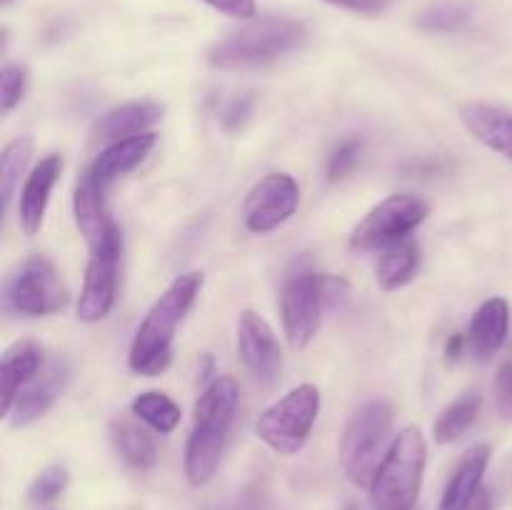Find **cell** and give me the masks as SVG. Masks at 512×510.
Here are the masks:
<instances>
[{
	"mask_svg": "<svg viewBox=\"0 0 512 510\" xmlns=\"http://www.w3.org/2000/svg\"><path fill=\"white\" fill-rule=\"evenodd\" d=\"M45 355L40 345H35L33 340H23V343H15L13 348L5 350L3 365H0V380H3V415L8 418L10 410H13L15 398H18L20 390L35 378V375L43 370Z\"/></svg>",
	"mask_w": 512,
	"mask_h": 510,
	"instance_id": "44dd1931",
	"label": "cell"
},
{
	"mask_svg": "<svg viewBox=\"0 0 512 510\" xmlns=\"http://www.w3.org/2000/svg\"><path fill=\"white\" fill-rule=\"evenodd\" d=\"M465 345H468V335H460V333L450 335L448 345H445V355H448L450 363H458V360L463 358Z\"/></svg>",
	"mask_w": 512,
	"mask_h": 510,
	"instance_id": "836d02e7",
	"label": "cell"
},
{
	"mask_svg": "<svg viewBox=\"0 0 512 510\" xmlns=\"http://www.w3.org/2000/svg\"><path fill=\"white\" fill-rule=\"evenodd\" d=\"M308 40V25L303 20L268 15L253 18L243 28L233 30L208 50V63L218 70H258L288 58Z\"/></svg>",
	"mask_w": 512,
	"mask_h": 510,
	"instance_id": "3957f363",
	"label": "cell"
},
{
	"mask_svg": "<svg viewBox=\"0 0 512 510\" xmlns=\"http://www.w3.org/2000/svg\"><path fill=\"white\" fill-rule=\"evenodd\" d=\"M348 290V283L328 273H295L285 280L280 295L285 340L293 350H305L320 328L323 313Z\"/></svg>",
	"mask_w": 512,
	"mask_h": 510,
	"instance_id": "8992f818",
	"label": "cell"
},
{
	"mask_svg": "<svg viewBox=\"0 0 512 510\" xmlns=\"http://www.w3.org/2000/svg\"><path fill=\"white\" fill-rule=\"evenodd\" d=\"M325 3L335 5V8L350 10L358 15H380L395 3V0H325Z\"/></svg>",
	"mask_w": 512,
	"mask_h": 510,
	"instance_id": "d6a6232c",
	"label": "cell"
},
{
	"mask_svg": "<svg viewBox=\"0 0 512 510\" xmlns=\"http://www.w3.org/2000/svg\"><path fill=\"white\" fill-rule=\"evenodd\" d=\"M203 3L235 20H253L258 15L255 0H203Z\"/></svg>",
	"mask_w": 512,
	"mask_h": 510,
	"instance_id": "1f68e13d",
	"label": "cell"
},
{
	"mask_svg": "<svg viewBox=\"0 0 512 510\" xmlns=\"http://www.w3.org/2000/svg\"><path fill=\"white\" fill-rule=\"evenodd\" d=\"M70 380V363L65 358H53L45 360L43 370L25 385L23 390L15 398L13 410H10L8 418L13 420L15 428H25V425L35 423L38 418H43L50 408L55 405V400L63 395L65 385Z\"/></svg>",
	"mask_w": 512,
	"mask_h": 510,
	"instance_id": "4fadbf2b",
	"label": "cell"
},
{
	"mask_svg": "<svg viewBox=\"0 0 512 510\" xmlns=\"http://www.w3.org/2000/svg\"><path fill=\"white\" fill-rule=\"evenodd\" d=\"M463 510H493V498H490V490L480 488L478 493H475V498L470 500Z\"/></svg>",
	"mask_w": 512,
	"mask_h": 510,
	"instance_id": "e575fe53",
	"label": "cell"
},
{
	"mask_svg": "<svg viewBox=\"0 0 512 510\" xmlns=\"http://www.w3.org/2000/svg\"><path fill=\"white\" fill-rule=\"evenodd\" d=\"M63 173V158L58 153L45 155L30 175H25L23 190H20L18 200V223L25 235H35L43 228L45 210H48L50 193H53L55 183Z\"/></svg>",
	"mask_w": 512,
	"mask_h": 510,
	"instance_id": "5bb4252c",
	"label": "cell"
},
{
	"mask_svg": "<svg viewBox=\"0 0 512 510\" xmlns=\"http://www.w3.org/2000/svg\"><path fill=\"white\" fill-rule=\"evenodd\" d=\"M68 485H70L68 468L60 463H53L35 475V480L28 488V500L33 505H50L65 493Z\"/></svg>",
	"mask_w": 512,
	"mask_h": 510,
	"instance_id": "83f0119b",
	"label": "cell"
},
{
	"mask_svg": "<svg viewBox=\"0 0 512 510\" xmlns=\"http://www.w3.org/2000/svg\"><path fill=\"white\" fill-rule=\"evenodd\" d=\"M25 88H28V70L15 63L5 65L3 73H0V110H3V115L18 108L20 100L25 98Z\"/></svg>",
	"mask_w": 512,
	"mask_h": 510,
	"instance_id": "f1b7e54d",
	"label": "cell"
},
{
	"mask_svg": "<svg viewBox=\"0 0 512 510\" xmlns=\"http://www.w3.org/2000/svg\"><path fill=\"white\" fill-rule=\"evenodd\" d=\"M460 118L480 143L512 160V110L473 100L460 105Z\"/></svg>",
	"mask_w": 512,
	"mask_h": 510,
	"instance_id": "e0dca14e",
	"label": "cell"
},
{
	"mask_svg": "<svg viewBox=\"0 0 512 510\" xmlns=\"http://www.w3.org/2000/svg\"><path fill=\"white\" fill-rule=\"evenodd\" d=\"M238 358L255 380L273 385L283 373V350L268 320L255 310H243L238 318Z\"/></svg>",
	"mask_w": 512,
	"mask_h": 510,
	"instance_id": "7c38bea8",
	"label": "cell"
},
{
	"mask_svg": "<svg viewBox=\"0 0 512 510\" xmlns=\"http://www.w3.org/2000/svg\"><path fill=\"white\" fill-rule=\"evenodd\" d=\"M5 310L20 318H45L68 303V290L58 268L45 255H33L15 273L8 275L3 288Z\"/></svg>",
	"mask_w": 512,
	"mask_h": 510,
	"instance_id": "ba28073f",
	"label": "cell"
},
{
	"mask_svg": "<svg viewBox=\"0 0 512 510\" xmlns=\"http://www.w3.org/2000/svg\"><path fill=\"white\" fill-rule=\"evenodd\" d=\"M493 395H495V405H498L500 418L510 420L512 423V360L500 365L493 383Z\"/></svg>",
	"mask_w": 512,
	"mask_h": 510,
	"instance_id": "4dcf8cb0",
	"label": "cell"
},
{
	"mask_svg": "<svg viewBox=\"0 0 512 510\" xmlns=\"http://www.w3.org/2000/svg\"><path fill=\"white\" fill-rule=\"evenodd\" d=\"M200 290H203V273L190 270V273L178 275L163 290V295L150 305L148 315L138 325L133 343H130L128 365L135 375L155 378L168 370L170 360H173L175 330L190 313Z\"/></svg>",
	"mask_w": 512,
	"mask_h": 510,
	"instance_id": "6da1fadb",
	"label": "cell"
},
{
	"mask_svg": "<svg viewBox=\"0 0 512 510\" xmlns=\"http://www.w3.org/2000/svg\"><path fill=\"white\" fill-rule=\"evenodd\" d=\"M165 108L155 100H133V103H123L118 108L108 110L100 115V120L93 128V138L100 143H115V140L133 138V135H143L153 130L163 120Z\"/></svg>",
	"mask_w": 512,
	"mask_h": 510,
	"instance_id": "2e32d148",
	"label": "cell"
},
{
	"mask_svg": "<svg viewBox=\"0 0 512 510\" xmlns=\"http://www.w3.org/2000/svg\"><path fill=\"white\" fill-rule=\"evenodd\" d=\"M120 255H123V235L118 225H113L98 243L90 245L83 290L75 305L78 320L83 323H98L113 310L115 295H118Z\"/></svg>",
	"mask_w": 512,
	"mask_h": 510,
	"instance_id": "30bf717a",
	"label": "cell"
},
{
	"mask_svg": "<svg viewBox=\"0 0 512 510\" xmlns=\"http://www.w3.org/2000/svg\"><path fill=\"white\" fill-rule=\"evenodd\" d=\"M393 405L383 398L368 400L348 420L340 438V465L358 488H370L380 463L388 455L393 433Z\"/></svg>",
	"mask_w": 512,
	"mask_h": 510,
	"instance_id": "5b68a950",
	"label": "cell"
},
{
	"mask_svg": "<svg viewBox=\"0 0 512 510\" xmlns=\"http://www.w3.org/2000/svg\"><path fill=\"white\" fill-rule=\"evenodd\" d=\"M130 410H133L135 418L143 420L145 425L155 430L160 435L173 433L180 425V405L175 403L170 395L160 393V390H145V393H138L130 403Z\"/></svg>",
	"mask_w": 512,
	"mask_h": 510,
	"instance_id": "d4e9b609",
	"label": "cell"
},
{
	"mask_svg": "<svg viewBox=\"0 0 512 510\" xmlns=\"http://www.w3.org/2000/svg\"><path fill=\"white\" fill-rule=\"evenodd\" d=\"M320 413V390L303 383L275 400L255 420V435L278 455H295L305 448Z\"/></svg>",
	"mask_w": 512,
	"mask_h": 510,
	"instance_id": "52a82bcc",
	"label": "cell"
},
{
	"mask_svg": "<svg viewBox=\"0 0 512 510\" xmlns=\"http://www.w3.org/2000/svg\"><path fill=\"white\" fill-rule=\"evenodd\" d=\"M105 193L108 190L100 188L90 173L85 170L80 175V180L75 183L73 193V213H75V225H78L80 235L88 245H95L110 228L115 225V220L110 218L108 205H105Z\"/></svg>",
	"mask_w": 512,
	"mask_h": 510,
	"instance_id": "ffe728a7",
	"label": "cell"
},
{
	"mask_svg": "<svg viewBox=\"0 0 512 510\" xmlns=\"http://www.w3.org/2000/svg\"><path fill=\"white\" fill-rule=\"evenodd\" d=\"M360 153H363V143H360L358 138L343 140V143L333 150V155H330L328 160V178L330 180L348 178V175L355 170V165H358Z\"/></svg>",
	"mask_w": 512,
	"mask_h": 510,
	"instance_id": "f546056e",
	"label": "cell"
},
{
	"mask_svg": "<svg viewBox=\"0 0 512 510\" xmlns=\"http://www.w3.org/2000/svg\"><path fill=\"white\" fill-rule=\"evenodd\" d=\"M430 208L413 193H395L380 200L350 233V248L358 253L388 250L410 238L418 225L425 223Z\"/></svg>",
	"mask_w": 512,
	"mask_h": 510,
	"instance_id": "9c48e42d",
	"label": "cell"
},
{
	"mask_svg": "<svg viewBox=\"0 0 512 510\" xmlns=\"http://www.w3.org/2000/svg\"><path fill=\"white\" fill-rule=\"evenodd\" d=\"M345 510H360V508L355 503H348V505H345Z\"/></svg>",
	"mask_w": 512,
	"mask_h": 510,
	"instance_id": "d590c367",
	"label": "cell"
},
{
	"mask_svg": "<svg viewBox=\"0 0 512 510\" xmlns=\"http://www.w3.org/2000/svg\"><path fill=\"white\" fill-rule=\"evenodd\" d=\"M490 458H493V448H490L488 443L473 445V448L460 458L458 468L450 475L438 510H463L465 505L475 498V493L483 488V478L485 473H488Z\"/></svg>",
	"mask_w": 512,
	"mask_h": 510,
	"instance_id": "d6986e66",
	"label": "cell"
},
{
	"mask_svg": "<svg viewBox=\"0 0 512 510\" xmlns=\"http://www.w3.org/2000/svg\"><path fill=\"white\" fill-rule=\"evenodd\" d=\"M30 158H33V138L30 135H20V138L10 140L3 148V155H0V198H3V213L10 210L13 195L18 190L20 178H23Z\"/></svg>",
	"mask_w": 512,
	"mask_h": 510,
	"instance_id": "484cf974",
	"label": "cell"
},
{
	"mask_svg": "<svg viewBox=\"0 0 512 510\" xmlns=\"http://www.w3.org/2000/svg\"><path fill=\"white\" fill-rule=\"evenodd\" d=\"M420 265V248L413 238L403 240V243L393 245V248L383 250L375 265V278L378 285L388 293L400 290L403 285H408L415 278Z\"/></svg>",
	"mask_w": 512,
	"mask_h": 510,
	"instance_id": "cb8c5ba5",
	"label": "cell"
},
{
	"mask_svg": "<svg viewBox=\"0 0 512 510\" xmlns=\"http://www.w3.org/2000/svg\"><path fill=\"white\" fill-rule=\"evenodd\" d=\"M300 205V185L290 173H268L250 188L243 223L250 233L268 235L288 223Z\"/></svg>",
	"mask_w": 512,
	"mask_h": 510,
	"instance_id": "8fae6325",
	"label": "cell"
},
{
	"mask_svg": "<svg viewBox=\"0 0 512 510\" xmlns=\"http://www.w3.org/2000/svg\"><path fill=\"white\" fill-rule=\"evenodd\" d=\"M0 3H3V8H8V5L13 3V0H0Z\"/></svg>",
	"mask_w": 512,
	"mask_h": 510,
	"instance_id": "8d00e7d4",
	"label": "cell"
},
{
	"mask_svg": "<svg viewBox=\"0 0 512 510\" xmlns=\"http://www.w3.org/2000/svg\"><path fill=\"white\" fill-rule=\"evenodd\" d=\"M510 333V305L505 298H490L470 318L468 345L478 360H488L503 348Z\"/></svg>",
	"mask_w": 512,
	"mask_h": 510,
	"instance_id": "ac0fdd59",
	"label": "cell"
},
{
	"mask_svg": "<svg viewBox=\"0 0 512 510\" xmlns=\"http://www.w3.org/2000/svg\"><path fill=\"white\" fill-rule=\"evenodd\" d=\"M425 463H428L425 435L415 425H408L393 438L388 455L368 488L373 510H413L423 488Z\"/></svg>",
	"mask_w": 512,
	"mask_h": 510,
	"instance_id": "277c9868",
	"label": "cell"
},
{
	"mask_svg": "<svg viewBox=\"0 0 512 510\" xmlns=\"http://www.w3.org/2000/svg\"><path fill=\"white\" fill-rule=\"evenodd\" d=\"M155 143H158V135H155L153 130L143 135H133V138L108 143L100 150L98 158L93 160V165L88 168L90 178H93L100 188L108 190L115 180L138 168V165L148 158L150 150L155 148Z\"/></svg>",
	"mask_w": 512,
	"mask_h": 510,
	"instance_id": "9a60e30c",
	"label": "cell"
},
{
	"mask_svg": "<svg viewBox=\"0 0 512 510\" xmlns=\"http://www.w3.org/2000/svg\"><path fill=\"white\" fill-rule=\"evenodd\" d=\"M110 443H113L115 453L135 470H150L158 463V450H155L153 438L145 433L140 425L130 423V420L115 418L108 425Z\"/></svg>",
	"mask_w": 512,
	"mask_h": 510,
	"instance_id": "7402d4cb",
	"label": "cell"
},
{
	"mask_svg": "<svg viewBox=\"0 0 512 510\" xmlns=\"http://www.w3.org/2000/svg\"><path fill=\"white\" fill-rule=\"evenodd\" d=\"M470 20H473V8L465 3H435L430 8H425L423 13H418L415 25L425 33H458V30L468 28Z\"/></svg>",
	"mask_w": 512,
	"mask_h": 510,
	"instance_id": "4316f807",
	"label": "cell"
},
{
	"mask_svg": "<svg viewBox=\"0 0 512 510\" xmlns=\"http://www.w3.org/2000/svg\"><path fill=\"white\" fill-rule=\"evenodd\" d=\"M240 388L228 375H218L205 385L200 398L195 400L193 430L185 443V478L193 488H203L218 473L225 443H228L230 425L238 410Z\"/></svg>",
	"mask_w": 512,
	"mask_h": 510,
	"instance_id": "7a4b0ae2",
	"label": "cell"
},
{
	"mask_svg": "<svg viewBox=\"0 0 512 510\" xmlns=\"http://www.w3.org/2000/svg\"><path fill=\"white\" fill-rule=\"evenodd\" d=\"M480 408H483V395L478 390H465L463 395L445 405L433 423V438L438 445H450L463 438L473 423L478 420Z\"/></svg>",
	"mask_w": 512,
	"mask_h": 510,
	"instance_id": "603a6c76",
	"label": "cell"
}]
</instances>
